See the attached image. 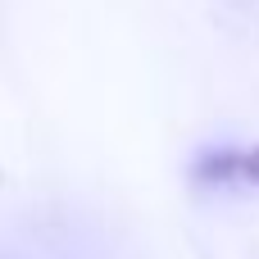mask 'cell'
Returning a JSON list of instances; mask_svg holds the SVG:
<instances>
[{
    "mask_svg": "<svg viewBox=\"0 0 259 259\" xmlns=\"http://www.w3.org/2000/svg\"><path fill=\"white\" fill-rule=\"evenodd\" d=\"M196 178H205V182H250V187H259V146L255 150H205L196 159Z\"/></svg>",
    "mask_w": 259,
    "mask_h": 259,
    "instance_id": "1",
    "label": "cell"
}]
</instances>
